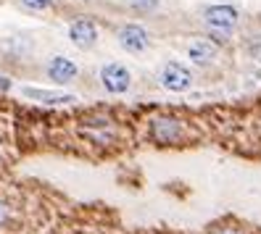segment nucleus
I'll return each instance as SVG.
<instances>
[{"instance_id": "obj_1", "label": "nucleus", "mask_w": 261, "mask_h": 234, "mask_svg": "<svg viewBox=\"0 0 261 234\" xmlns=\"http://www.w3.org/2000/svg\"><path fill=\"white\" fill-rule=\"evenodd\" d=\"M203 24L214 37L224 42L229 35H232V29L238 26V8H232V6H211V8L203 11Z\"/></svg>"}, {"instance_id": "obj_2", "label": "nucleus", "mask_w": 261, "mask_h": 234, "mask_svg": "<svg viewBox=\"0 0 261 234\" xmlns=\"http://www.w3.org/2000/svg\"><path fill=\"white\" fill-rule=\"evenodd\" d=\"M159 82H161V87L169 90V92H185V90L193 87V74H190L188 66L174 64V61H172V64H166V66L161 69Z\"/></svg>"}, {"instance_id": "obj_3", "label": "nucleus", "mask_w": 261, "mask_h": 234, "mask_svg": "<svg viewBox=\"0 0 261 234\" xmlns=\"http://www.w3.org/2000/svg\"><path fill=\"white\" fill-rule=\"evenodd\" d=\"M150 137L156 145H177L182 139V121L172 116H159L150 124Z\"/></svg>"}, {"instance_id": "obj_4", "label": "nucleus", "mask_w": 261, "mask_h": 234, "mask_svg": "<svg viewBox=\"0 0 261 234\" xmlns=\"http://www.w3.org/2000/svg\"><path fill=\"white\" fill-rule=\"evenodd\" d=\"M100 84L106 87V92H111V95H121V92L129 90L132 74L121 64H109V66L100 69Z\"/></svg>"}, {"instance_id": "obj_5", "label": "nucleus", "mask_w": 261, "mask_h": 234, "mask_svg": "<svg viewBox=\"0 0 261 234\" xmlns=\"http://www.w3.org/2000/svg\"><path fill=\"white\" fill-rule=\"evenodd\" d=\"M69 40L74 48L80 50H90L98 40V26L90 21V19H76L71 26H69Z\"/></svg>"}, {"instance_id": "obj_6", "label": "nucleus", "mask_w": 261, "mask_h": 234, "mask_svg": "<svg viewBox=\"0 0 261 234\" xmlns=\"http://www.w3.org/2000/svg\"><path fill=\"white\" fill-rule=\"evenodd\" d=\"M119 45L124 48L127 53H143L148 48V32L140 26V24H127V26H121L119 29V35H116Z\"/></svg>"}, {"instance_id": "obj_7", "label": "nucleus", "mask_w": 261, "mask_h": 234, "mask_svg": "<svg viewBox=\"0 0 261 234\" xmlns=\"http://www.w3.org/2000/svg\"><path fill=\"white\" fill-rule=\"evenodd\" d=\"M48 79L53 82V84H66V82H71L74 76H76V64L71 58H66V55H56V58H50L48 61Z\"/></svg>"}, {"instance_id": "obj_8", "label": "nucleus", "mask_w": 261, "mask_h": 234, "mask_svg": "<svg viewBox=\"0 0 261 234\" xmlns=\"http://www.w3.org/2000/svg\"><path fill=\"white\" fill-rule=\"evenodd\" d=\"M188 58L198 66H208L214 58H217V45L208 40H195L188 45Z\"/></svg>"}, {"instance_id": "obj_9", "label": "nucleus", "mask_w": 261, "mask_h": 234, "mask_svg": "<svg viewBox=\"0 0 261 234\" xmlns=\"http://www.w3.org/2000/svg\"><path fill=\"white\" fill-rule=\"evenodd\" d=\"M21 95L37 103H48V105H58V103H74V95H66V92H53V90H37V87H24Z\"/></svg>"}, {"instance_id": "obj_10", "label": "nucleus", "mask_w": 261, "mask_h": 234, "mask_svg": "<svg viewBox=\"0 0 261 234\" xmlns=\"http://www.w3.org/2000/svg\"><path fill=\"white\" fill-rule=\"evenodd\" d=\"M129 3H132V8H137V11H153V8H156L159 6V0H129Z\"/></svg>"}, {"instance_id": "obj_11", "label": "nucleus", "mask_w": 261, "mask_h": 234, "mask_svg": "<svg viewBox=\"0 0 261 234\" xmlns=\"http://www.w3.org/2000/svg\"><path fill=\"white\" fill-rule=\"evenodd\" d=\"M21 3L27 8H32V11H45V8L53 6V0H21Z\"/></svg>"}, {"instance_id": "obj_12", "label": "nucleus", "mask_w": 261, "mask_h": 234, "mask_svg": "<svg viewBox=\"0 0 261 234\" xmlns=\"http://www.w3.org/2000/svg\"><path fill=\"white\" fill-rule=\"evenodd\" d=\"M214 234H245V229H238V226H224V229H217Z\"/></svg>"}, {"instance_id": "obj_13", "label": "nucleus", "mask_w": 261, "mask_h": 234, "mask_svg": "<svg viewBox=\"0 0 261 234\" xmlns=\"http://www.w3.org/2000/svg\"><path fill=\"white\" fill-rule=\"evenodd\" d=\"M6 221H8V208L0 202V224H6Z\"/></svg>"}]
</instances>
